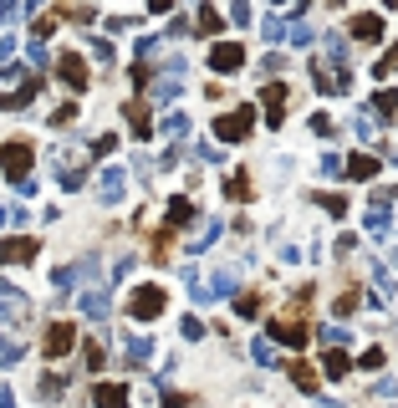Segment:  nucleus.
<instances>
[{
	"instance_id": "obj_1",
	"label": "nucleus",
	"mask_w": 398,
	"mask_h": 408,
	"mask_svg": "<svg viewBox=\"0 0 398 408\" xmlns=\"http://www.w3.org/2000/svg\"><path fill=\"white\" fill-rule=\"evenodd\" d=\"M312 77H317V92H327V97H342V92L352 87L347 56H317V61H312Z\"/></svg>"
},
{
	"instance_id": "obj_2",
	"label": "nucleus",
	"mask_w": 398,
	"mask_h": 408,
	"mask_svg": "<svg viewBox=\"0 0 398 408\" xmlns=\"http://www.w3.org/2000/svg\"><path fill=\"white\" fill-rule=\"evenodd\" d=\"M251 133H255V107H251V102H240L235 113L215 118V138H219V143H246Z\"/></svg>"
},
{
	"instance_id": "obj_3",
	"label": "nucleus",
	"mask_w": 398,
	"mask_h": 408,
	"mask_svg": "<svg viewBox=\"0 0 398 408\" xmlns=\"http://www.w3.org/2000/svg\"><path fill=\"white\" fill-rule=\"evenodd\" d=\"M164 307H169L164 286H138V291L128 296V316H133V321H153V316H164Z\"/></svg>"
},
{
	"instance_id": "obj_4",
	"label": "nucleus",
	"mask_w": 398,
	"mask_h": 408,
	"mask_svg": "<svg viewBox=\"0 0 398 408\" xmlns=\"http://www.w3.org/2000/svg\"><path fill=\"white\" fill-rule=\"evenodd\" d=\"M36 154H31V143H20V138H11V143H0V168H6L11 179H26V163H31Z\"/></svg>"
},
{
	"instance_id": "obj_5",
	"label": "nucleus",
	"mask_w": 398,
	"mask_h": 408,
	"mask_svg": "<svg viewBox=\"0 0 398 408\" xmlns=\"http://www.w3.org/2000/svg\"><path fill=\"white\" fill-rule=\"evenodd\" d=\"M210 67L215 72H240L246 67V47H240V41H215L210 47Z\"/></svg>"
},
{
	"instance_id": "obj_6",
	"label": "nucleus",
	"mask_w": 398,
	"mask_h": 408,
	"mask_svg": "<svg viewBox=\"0 0 398 408\" xmlns=\"http://www.w3.org/2000/svg\"><path fill=\"white\" fill-rule=\"evenodd\" d=\"M388 220H393V199L378 194V199L368 204V214H363V230L373 235V240H383V235H388Z\"/></svg>"
},
{
	"instance_id": "obj_7",
	"label": "nucleus",
	"mask_w": 398,
	"mask_h": 408,
	"mask_svg": "<svg viewBox=\"0 0 398 408\" xmlns=\"http://www.w3.org/2000/svg\"><path fill=\"white\" fill-rule=\"evenodd\" d=\"M72 347H77V327H72V321H56V327L47 332V342H41V352H47V357H66Z\"/></svg>"
},
{
	"instance_id": "obj_8",
	"label": "nucleus",
	"mask_w": 398,
	"mask_h": 408,
	"mask_svg": "<svg viewBox=\"0 0 398 408\" xmlns=\"http://www.w3.org/2000/svg\"><path fill=\"white\" fill-rule=\"evenodd\" d=\"M123 189H128V174H123L118 163H107L102 179H97V199L102 204H123Z\"/></svg>"
},
{
	"instance_id": "obj_9",
	"label": "nucleus",
	"mask_w": 398,
	"mask_h": 408,
	"mask_svg": "<svg viewBox=\"0 0 398 408\" xmlns=\"http://www.w3.org/2000/svg\"><path fill=\"white\" fill-rule=\"evenodd\" d=\"M26 316H31V302H26L16 286L0 281V321H26Z\"/></svg>"
},
{
	"instance_id": "obj_10",
	"label": "nucleus",
	"mask_w": 398,
	"mask_h": 408,
	"mask_svg": "<svg viewBox=\"0 0 398 408\" xmlns=\"http://www.w3.org/2000/svg\"><path fill=\"white\" fill-rule=\"evenodd\" d=\"M56 72H61V82H66L72 92L87 87V61H82L77 51H61V56H56Z\"/></svg>"
},
{
	"instance_id": "obj_11",
	"label": "nucleus",
	"mask_w": 398,
	"mask_h": 408,
	"mask_svg": "<svg viewBox=\"0 0 398 408\" xmlns=\"http://www.w3.org/2000/svg\"><path fill=\"white\" fill-rule=\"evenodd\" d=\"M0 261H6V266H26V261H36V240H26V235H11V240H0Z\"/></svg>"
},
{
	"instance_id": "obj_12",
	"label": "nucleus",
	"mask_w": 398,
	"mask_h": 408,
	"mask_svg": "<svg viewBox=\"0 0 398 408\" xmlns=\"http://www.w3.org/2000/svg\"><path fill=\"white\" fill-rule=\"evenodd\" d=\"M260 107H265V118H271V128H281V113H286V87H281V82H265Z\"/></svg>"
},
{
	"instance_id": "obj_13",
	"label": "nucleus",
	"mask_w": 398,
	"mask_h": 408,
	"mask_svg": "<svg viewBox=\"0 0 398 408\" xmlns=\"http://www.w3.org/2000/svg\"><path fill=\"white\" fill-rule=\"evenodd\" d=\"M189 220H194V204H189V199H169V220H164V230H159V245H164L179 225H189Z\"/></svg>"
},
{
	"instance_id": "obj_14",
	"label": "nucleus",
	"mask_w": 398,
	"mask_h": 408,
	"mask_svg": "<svg viewBox=\"0 0 398 408\" xmlns=\"http://www.w3.org/2000/svg\"><path fill=\"white\" fill-rule=\"evenodd\" d=\"M123 118H128V128H133V138H148V133H153V113H148V102H128V107H123Z\"/></svg>"
},
{
	"instance_id": "obj_15",
	"label": "nucleus",
	"mask_w": 398,
	"mask_h": 408,
	"mask_svg": "<svg viewBox=\"0 0 398 408\" xmlns=\"http://www.w3.org/2000/svg\"><path fill=\"white\" fill-rule=\"evenodd\" d=\"M77 307H82V316L102 321V316H107V291H102V286H87V291L77 296Z\"/></svg>"
},
{
	"instance_id": "obj_16",
	"label": "nucleus",
	"mask_w": 398,
	"mask_h": 408,
	"mask_svg": "<svg viewBox=\"0 0 398 408\" xmlns=\"http://www.w3.org/2000/svg\"><path fill=\"white\" fill-rule=\"evenodd\" d=\"M92 403H97V408H128V388H123V383H97Z\"/></svg>"
},
{
	"instance_id": "obj_17",
	"label": "nucleus",
	"mask_w": 398,
	"mask_h": 408,
	"mask_svg": "<svg viewBox=\"0 0 398 408\" xmlns=\"http://www.w3.org/2000/svg\"><path fill=\"white\" fill-rule=\"evenodd\" d=\"M352 36H358L363 47H373V41L383 36V16H373V11H368V16H358V20H352Z\"/></svg>"
},
{
	"instance_id": "obj_18",
	"label": "nucleus",
	"mask_w": 398,
	"mask_h": 408,
	"mask_svg": "<svg viewBox=\"0 0 398 408\" xmlns=\"http://www.w3.org/2000/svg\"><path fill=\"white\" fill-rule=\"evenodd\" d=\"M347 168H342V174L347 179H378V159H373V154H352V159H342Z\"/></svg>"
},
{
	"instance_id": "obj_19",
	"label": "nucleus",
	"mask_w": 398,
	"mask_h": 408,
	"mask_svg": "<svg viewBox=\"0 0 398 408\" xmlns=\"http://www.w3.org/2000/svg\"><path fill=\"white\" fill-rule=\"evenodd\" d=\"M36 92H41V82H36V77H26V82H20V92H6V97H0V113H16V107H26Z\"/></svg>"
},
{
	"instance_id": "obj_20",
	"label": "nucleus",
	"mask_w": 398,
	"mask_h": 408,
	"mask_svg": "<svg viewBox=\"0 0 398 408\" xmlns=\"http://www.w3.org/2000/svg\"><path fill=\"white\" fill-rule=\"evenodd\" d=\"M322 373H327V378H347V373H352V362H347V352H337V347H327V352H322Z\"/></svg>"
},
{
	"instance_id": "obj_21",
	"label": "nucleus",
	"mask_w": 398,
	"mask_h": 408,
	"mask_svg": "<svg viewBox=\"0 0 398 408\" xmlns=\"http://www.w3.org/2000/svg\"><path fill=\"white\" fill-rule=\"evenodd\" d=\"M184 92V82H179V72H169L164 82H153V102H174V97H179Z\"/></svg>"
},
{
	"instance_id": "obj_22",
	"label": "nucleus",
	"mask_w": 398,
	"mask_h": 408,
	"mask_svg": "<svg viewBox=\"0 0 398 408\" xmlns=\"http://www.w3.org/2000/svg\"><path fill=\"white\" fill-rule=\"evenodd\" d=\"M286 373H291V383H296L301 393H317V373L306 368V362H286Z\"/></svg>"
},
{
	"instance_id": "obj_23",
	"label": "nucleus",
	"mask_w": 398,
	"mask_h": 408,
	"mask_svg": "<svg viewBox=\"0 0 398 408\" xmlns=\"http://www.w3.org/2000/svg\"><path fill=\"white\" fill-rule=\"evenodd\" d=\"M281 342H286V347H306V332L296 327V321H276V327H271Z\"/></svg>"
},
{
	"instance_id": "obj_24",
	"label": "nucleus",
	"mask_w": 398,
	"mask_h": 408,
	"mask_svg": "<svg viewBox=\"0 0 398 408\" xmlns=\"http://www.w3.org/2000/svg\"><path fill=\"white\" fill-rule=\"evenodd\" d=\"M205 291H210V302H219V296H230V291H235V271H219V276H215V281H210Z\"/></svg>"
},
{
	"instance_id": "obj_25",
	"label": "nucleus",
	"mask_w": 398,
	"mask_h": 408,
	"mask_svg": "<svg viewBox=\"0 0 398 408\" xmlns=\"http://www.w3.org/2000/svg\"><path fill=\"white\" fill-rule=\"evenodd\" d=\"M184 133H189V118H184V113H169V118H164V138H174V143H179Z\"/></svg>"
},
{
	"instance_id": "obj_26",
	"label": "nucleus",
	"mask_w": 398,
	"mask_h": 408,
	"mask_svg": "<svg viewBox=\"0 0 398 408\" xmlns=\"http://www.w3.org/2000/svg\"><path fill=\"white\" fill-rule=\"evenodd\" d=\"M148 357H153V342L133 337V342H128V362H148Z\"/></svg>"
},
{
	"instance_id": "obj_27",
	"label": "nucleus",
	"mask_w": 398,
	"mask_h": 408,
	"mask_svg": "<svg viewBox=\"0 0 398 408\" xmlns=\"http://www.w3.org/2000/svg\"><path fill=\"white\" fill-rule=\"evenodd\" d=\"M373 113H383V118H388V113H398V92H393V87H388V92H378V97H373Z\"/></svg>"
},
{
	"instance_id": "obj_28",
	"label": "nucleus",
	"mask_w": 398,
	"mask_h": 408,
	"mask_svg": "<svg viewBox=\"0 0 398 408\" xmlns=\"http://www.w3.org/2000/svg\"><path fill=\"white\" fill-rule=\"evenodd\" d=\"M82 357H87V368H102V362H107V347H102V342H87Z\"/></svg>"
},
{
	"instance_id": "obj_29",
	"label": "nucleus",
	"mask_w": 398,
	"mask_h": 408,
	"mask_svg": "<svg viewBox=\"0 0 398 408\" xmlns=\"http://www.w3.org/2000/svg\"><path fill=\"white\" fill-rule=\"evenodd\" d=\"M199 31H205V36H219V16H215L210 6H199Z\"/></svg>"
},
{
	"instance_id": "obj_30",
	"label": "nucleus",
	"mask_w": 398,
	"mask_h": 408,
	"mask_svg": "<svg viewBox=\"0 0 398 408\" xmlns=\"http://www.w3.org/2000/svg\"><path fill=\"white\" fill-rule=\"evenodd\" d=\"M312 133L317 138H332V133H337V123H332L327 113H312Z\"/></svg>"
},
{
	"instance_id": "obj_31",
	"label": "nucleus",
	"mask_w": 398,
	"mask_h": 408,
	"mask_svg": "<svg viewBox=\"0 0 398 408\" xmlns=\"http://www.w3.org/2000/svg\"><path fill=\"white\" fill-rule=\"evenodd\" d=\"M251 357L260 362V368H271V362H276V347H271V342H255V347H251Z\"/></svg>"
},
{
	"instance_id": "obj_32",
	"label": "nucleus",
	"mask_w": 398,
	"mask_h": 408,
	"mask_svg": "<svg viewBox=\"0 0 398 408\" xmlns=\"http://www.w3.org/2000/svg\"><path fill=\"white\" fill-rule=\"evenodd\" d=\"M317 168H322V179H337V174H342V159H337V154H322Z\"/></svg>"
},
{
	"instance_id": "obj_33",
	"label": "nucleus",
	"mask_w": 398,
	"mask_h": 408,
	"mask_svg": "<svg viewBox=\"0 0 398 408\" xmlns=\"http://www.w3.org/2000/svg\"><path fill=\"white\" fill-rule=\"evenodd\" d=\"M388 72H398V47H388V56L373 67V77H388Z\"/></svg>"
},
{
	"instance_id": "obj_34",
	"label": "nucleus",
	"mask_w": 398,
	"mask_h": 408,
	"mask_svg": "<svg viewBox=\"0 0 398 408\" xmlns=\"http://www.w3.org/2000/svg\"><path fill=\"white\" fill-rule=\"evenodd\" d=\"M230 20H235V26H251V6H246V0H230Z\"/></svg>"
},
{
	"instance_id": "obj_35",
	"label": "nucleus",
	"mask_w": 398,
	"mask_h": 408,
	"mask_svg": "<svg viewBox=\"0 0 398 408\" xmlns=\"http://www.w3.org/2000/svg\"><path fill=\"white\" fill-rule=\"evenodd\" d=\"M260 31H265V41H276V47H281V16H265Z\"/></svg>"
},
{
	"instance_id": "obj_36",
	"label": "nucleus",
	"mask_w": 398,
	"mask_h": 408,
	"mask_svg": "<svg viewBox=\"0 0 398 408\" xmlns=\"http://www.w3.org/2000/svg\"><path fill=\"white\" fill-rule=\"evenodd\" d=\"M87 47H92V56H97V61H113V47H107L102 36H87Z\"/></svg>"
},
{
	"instance_id": "obj_37",
	"label": "nucleus",
	"mask_w": 398,
	"mask_h": 408,
	"mask_svg": "<svg viewBox=\"0 0 398 408\" xmlns=\"http://www.w3.org/2000/svg\"><path fill=\"white\" fill-rule=\"evenodd\" d=\"M322 204H327V214H332V220H342V214H347V199H342V194H327Z\"/></svg>"
},
{
	"instance_id": "obj_38",
	"label": "nucleus",
	"mask_w": 398,
	"mask_h": 408,
	"mask_svg": "<svg viewBox=\"0 0 398 408\" xmlns=\"http://www.w3.org/2000/svg\"><path fill=\"white\" fill-rule=\"evenodd\" d=\"M322 342H327V347H342V342H347V327H322Z\"/></svg>"
},
{
	"instance_id": "obj_39",
	"label": "nucleus",
	"mask_w": 398,
	"mask_h": 408,
	"mask_svg": "<svg viewBox=\"0 0 398 408\" xmlns=\"http://www.w3.org/2000/svg\"><path fill=\"white\" fill-rule=\"evenodd\" d=\"M16 16H20V6H16V0H0V26H11Z\"/></svg>"
},
{
	"instance_id": "obj_40",
	"label": "nucleus",
	"mask_w": 398,
	"mask_h": 408,
	"mask_svg": "<svg viewBox=\"0 0 398 408\" xmlns=\"http://www.w3.org/2000/svg\"><path fill=\"white\" fill-rule=\"evenodd\" d=\"M20 357V342H6V337H0V362H16Z\"/></svg>"
},
{
	"instance_id": "obj_41",
	"label": "nucleus",
	"mask_w": 398,
	"mask_h": 408,
	"mask_svg": "<svg viewBox=\"0 0 398 408\" xmlns=\"http://www.w3.org/2000/svg\"><path fill=\"white\" fill-rule=\"evenodd\" d=\"M312 41H317V36L306 31V26H291V47H312Z\"/></svg>"
},
{
	"instance_id": "obj_42",
	"label": "nucleus",
	"mask_w": 398,
	"mask_h": 408,
	"mask_svg": "<svg viewBox=\"0 0 398 408\" xmlns=\"http://www.w3.org/2000/svg\"><path fill=\"white\" fill-rule=\"evenodd\" d=\"M358 302H363V291H347V296H342V302H337V316H347V311H352V307H358Z\"/></svg>"
},
{
	"instance_id": "obj_43",
	"label": "nucleus",
	"mask_w": 398,
	"mask_h": 408,
	"mask_svg": "<svg viewBox=\"0 0 398 408\" xmlns=\"http://www.w3.org/2000/svg\"><path fill=\"white\" fill-rule=\"evenodd\" d=\"M260 311V296H240V316H255Z\"/></svg>"
},
{
	"instance_id": "obj_44",
	"label": "nucleus",
	"mask_w": 398,
	"mask_h": 408,
	"mask_svg": "<svg viewBox=\"0 0 398 408\" xmlns=\"http://www.w3.org/2000/svg\"><path fill=\"white\" fill-rule=\"evenodd\" d=\"M363 368H383V347H368L363 352Z\"/></svg>"
},
{
	"instance_id": "obj_45",
	"label": "nucleus",
	"mask_w": 398,
	"mask_h": 408,
	"mask_svg": "<svg viewBox=\"0 0 398 408\" xmlns=\"http://www.w3.org/2000/svg\"><path fill=\"white\" fill-rule=\"evenodd\" d=\"M184 337H205V321H199V316H184Z\"/></svg>"
},
{
	"instance_id": "obj_46",
	"label": "nucleus",
	"mask_w": 398,
	"mask_h": 408,
	"mask_svg": "<svg viewBox=\"0 0 398 408\" xmlns=\"http://www.w3.org/2000/svg\"><path fill=\"white\" fill-rule=\"evenodd\" d=\"M11 51H16V41L6 36V41H0V67H6V61H11Z\"/></svg>"
},
{
	"instance_id": "obj_47",
	"label": "nucleus",
	"mask_w": 398,
	"mask_h": 408,
	"mask_svg": "<svg viewBox=\"0 0 398 408\" xmlns=\"http://www.w3.org/2000/svg\"><path fill=\"white\" fill-rule=\"evenodd\" d=\"M169 6H174V0H148V11H153V16H164Z\"/></svg>"
},
{
	"instance_id": "obj_48",
	"label": "nucleus",
	"mask_w": 398,
	"mask_h": 408,
	"mask_svg": "<svg viewBox=\"0 0 398 408\" xmlns=\"http://www.w3.org/2000/svg\"><path fill=\"white\" fill-rule=\"evenodd\" d=\"M0 408H11V388H6V383H0Z\"/></svg>"
},
{
	"instance_id": "obj_49",
	"label": "nucleus",
	"mask_w": 398,
	"mask_h": 408,
	"mask_svg": "<svg viewBox=\"0 0 398 408\" xmlns=\"http://www.w3.org/2000/svg\"><path fill=\"white\" fill-rule=\"evenodd\" d=\"M6 220H11V209H6V204H0V225H6Z\"/></svg>"
},
{
	"instance_id": "obj_50",
	"label": "nucleus",
	"mask_w": 398,
	"mask_h": 408,
	"mask_svg": "<svg viewBox=\"0 0 398 408\" xmlns=\"http://www.w3.org/2000/svg\"><path fill=\"white\" fill-rule=\"evenodd\" d=\"M327 6H342V0H327Z\"/></svg>"
}]
</instances>
